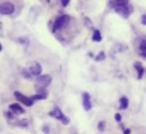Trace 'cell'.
I'll return each mask as SVG.
<instances>
[{
    "label": "cell",
    "instance_id": "1",
    "mask_svg": "<svg viewBox=\"0 0 146 134\" xmlns=\"http://www.w3.org/2000/svg\"><path fill=\"white\" fill-rule=\"evenodd\" d=\"M51 82H52V77L50 74H42L38 76L34 85L37 93L46 92V88L51 84Z\"/></svg>",
    "mask_w": 146,
    "mask_h": 134
},
{
    "label": "cell",
    "instance_id": "2",
    "mask_svg": "<svg viewBox=\"0 0 146 134\" xmlns=\"http://www.w3.org/2000/svg\"><path fill=\"white\" fill-rule=\"evenodd\" d=\"M70 21H71V17L68 15H61L57 16L53 22L52 32L56 33L58 31L64 29L70 23Z\"/></svg>",
    "mask_w": 146,
    "mask_h": 134
},
{
    "label": "cell",
    "instance_id": "3",
    "mask_svg": "<svg viewBox=\"0 0 146 134\" xmlns=\"http://www.w3.org/2000/svg\"><path fill=\"white\" fill-rule=\"evenodd\" d=\"M49 116L59 121L62 124L67 126L70 123V119L61 110V109L57 106H55L49 113Z\"/></svg>",
    "mask_w": 146,
    "mask_h": 134
},
{
    "label": "cell",
    "instance_id": "4",
    "mask_svg": "<svg viewBox=\"0 0 146 134\" xmlns=\"http://www.w3.org/2000/svg\"><path fill=\"white\" fill-rule=\"evenodd\" d=\"M113 8L115 9V12L121 15L124 18L129 17V15L133 12V7L128 3H124V4H116L114 5Z\"/></svg>",
    "mask_w": 146,
    "mask_h": 134
},
{
    "label": "cell",
    "instance_id": "5",
    "mask_svg": "<svg viewBox=\"0 0 146 134\" xmlns=\"http://www.w3.org/2000/svg\"><path fill=\"white\" fill-rule=\"evenodd\" d=\"M15 11V6L11 2H3L0 3V15H11Z\"/></svg>",
    "mask_w": 146,
    "mask_h": 134
},
{
    "label": "cell",
    "instance_id": "6",
    "mask_svg": "<svg viewBox=\"0 0 146 134\" xmlns=\"http://www.w3.org/2000/svg\"><path fill=\"white\" fill-rule=\"evenodd\" d=\"M14 96H15V98H16V100L18 102H20L21 103H22L23 105H25L27 107H32L33 105V103H34V102L33 101L31 97L30 98L27 97V96H25L24 94H22L20 92L15 91L14 92Z\"/></svg>",
    "mask_w": 146,
    "mask_h": 134
},
{
    "label": "cell",
    "instance_id": "7",
    "mask_svg": "<svg viewBox=\"0 0 146 134\" xmlns=\"http://www.w3.org/2000/svg\"><path fill=\"white\" fill-rule=\"evenodd\" d=\"M82 104L86 111H90L92 109V104L91 102V96L88 92L82 93Z\"/></svg>",
    "mask_w": 146,
    "mask_h": 134
},
{
    "label": "cell",
    "instance_id": "8",
    "mask_svg": "<svg viewBox=\"0 0 146 134\" xmlns=\"http://www.w3.org/2000/svg\"><path fill=\"white\" fill-rule=\"evenodd\" d=\"M29 73L31 74L32 76H39L41 75L42 73V66L38 63V62H34L33 63L30 67H29Z\"/></svg>",
    "mask_w": 146,
    "mask_h": 134
},
{
    "label": "cell",
    "instance_id": "9",
    "mask_svg": "<svg viewBox=\"0 0 146 134\" xmlns=\"http://www.w3.org/2000/svg\"><path fill=\"white\" fill-rule=\"evenodd\" d=\"M9 109L11 112H13L15 115H22L25 113V109L17 103H13L9 105Z\"/></svg>",
    "mask_w": 146,
    "mask_h": 134
},
{
    "label": "cell",
    "instance_id": "10",
    "mask_svg": "<svg viewBox=\"0 0 146 134\" xmlns=\"http://www.w3.org/2000/svg\"><path fill=\"white\" fill-rule=\"evenodd\" d=\"M48 97V93L46 92H40V93H36L34 95H33L31 97V98L33 99V102L36 101H39V100H45Z\"/></svg>",
    "mask_w": 146,
    "mask_h": 134
},
{
    "label": "cell",
    "instance_id": "11",
    "mask_svg": "<svg viewBox=\"0 0 146 134\" xmlns=\"http://www.w3.org/2000/svg\"><path fill=\"white\" fill-rule=\"evenodd\" d=\"M134 68H135V69L137 70V73H138V79L139 80L142 79L143 75L145 74V68H144L143 65L140 62H136L134 64Z\"/></svg>",
    "mask_w": 146,
    "mask_h": 134
},
{
    "label": "cell",
    "instance_id": "12",
    "mask_svg": "<svg viewBox=\"0 0 146 134\" xmlns=\"http://www.w3.org/2000/svg\"><path fill=\"white\" fill-rule=\"evenodd\" d=\"M139 55L143 58L146 59V39H143L140 42V44L139 47Z\"/></svg>",
    "mask_w": 146,
    "mask_h": 134
},
{
    "label": "cell",
    "instance_id": "13",
    "mask_svg": "<svg viewBox=\"0 0 146 134\" xmlns=\"http://www.w3.org/2000/svg\"><path fill=\"white\" fill-rule=\"evenodd\" d=\"M128 105H129V100L126 97H122L121 99H120V109L124 110L128 108Z\"/></svg>",
    "mask_w": 146,
    "mask_h": 134
},
{
    "label": "cell",
    "instance_id": "14",
    "mask_svg": "<svg viewBox=\"0 0 146 134\" xmlns=\"http://www.w3.org/2000/svg\"><path fill=\"white\" fill-rule=\"evenodd\" d=\"M92 41L94 42H100L102 40V35H101V32L98 29L94 30L93 34H92Z\"/></svg>",
    "mask_w": 146,
    "mask_h": 134
},
{
    "label": "cell",
    "instance_id": "15",
    "mask_svg": "<svg viewBox=\"0 0 146 134\" xmlns=\"http://www.w3.org/2000/svg\"><path fill=\"white\" fill-rule=\"evenodd\" d=\"M15 125L18 126V127H27V126H28V121L27 119H22L21 121H18Z\"/></svg>",
    "mask_w": 146,
    "mask_h": 134
},
{
    "label": "cell",
    "instance_id": "16",
    "mask_svg": "<svg viewBox=\"0 0 146 134\" xmlns=\"http://www.w3.org/2000/svg\"><path fill=\"white\" fill-rule=\"evenodd\" d=\"M4 115H5V117L7 118V120L8 121H11V120H14L15 119V114L13 113V112H11L10 110L9 111H8V112H5L4 113Z\"/></svg>",
    "mask_w": 146,
    "mask_h": 134
},
{
    "label": "cell",
    "instance_id": "17",
    "mask_svg": "<svg viewBox=\"0 0 146 134\" xmlns=\"http://www.w3.org/2000/svg\"><path fill=\"white\" fill-rule=\"evenodd\" d=\"M98 128L100 132H104V130L105 128V122L104 121H99L98 124Z\"/></svg>",
    "mask_w": 146,
    "mask_h": 134
},
{
    "label": "cell",
    "instance_id": "18",
    "mask_svg": "<svg viewBox=\"0 0 146 134\" xmlns=\"http://www.w3.org/2000/svg\"><path fill=\"white\" fill-rule=\"evenodd\" d=\"M104 58H105V55H104V53L102 51V52H100V53L98 55V56L96 57V61H103V60H104Z\"/></svg>",
    "mask_w": 146,
    "mask_h": 134
},
{
    "label": "cell",
    "instance_id": "19",
    "mask_svg": "<svg viewBox=\"0 0 146 134\" xmlns=\"http://www.w3.org/2000/svg\"><path fill=\"white\" fill-rule=\"evenodd\" d=\"M42 132H43V133H44V134L50 133V127H49V126H48V125H44V126L42 127Z\"/></svg>",
    "mask_w": 146,
    "mask_h": 134
},
{
    "label": "cell",
    "instance_id": "20",
    "mask_svg": "<svg viewBox=\"0 0 146 134\" xmlns=\"http://www.w3.org/2000/svg\"><path fill=\"white\" fill-rule=\"evenodd\" d=\"M22 75H23V77H25L26 79H28V80H30V79L32 78L31 74H30L29 72L26 71V70H24V71L22 72Z\"/></svg>",
    "mask_w": 146,
    "mask_h": 134
},
{
    "label": "cell",
    "instance_id": "21",
    "mask_svg": "<svg viewBox=\"0 0 146 134\" xmlns=\"http://www.w3.org/2000/svg\"><path fill=\"white\" fill-rule=\"evenodd\" d=\"M60 2H61V4L62 7H67L69 4L70 0H60Z\"/></svg>",
    "mask_w": 146,
    "mask_h": 134
},
{
    "label": "cell",
    "instance_id": "22",
    "mask_svg": "<svg viewBox=\"0 0 146 134\" xmlns=\"http://www.w3.org/2000/svg\"><path fill=\"white\" fill-rule=\"evenodd\" d=\"M115 121H118V122H120L121 121V115H120V114H115Z\"/></svg>",
    "mask_w": 146,
    "mask_h": 134
},
{
    "label": "cell",
    "instance_id": "23",
    "mask_svg": "<svg viewBox=\"0 0 146 134\" xmlns=\"http://www.w3.org/2000/svg\"><path fill=\"white\" fill-rule=\"evenodd\" d=\"M141 23L143 25H145L146 26V14L142 15V17H141Z\"/></svg>",
    "mask_w": 146,
    "mask_h": 134
},
{
    "label": "cell",
    "instance_id": "24",
    "mask_svg": "<svg viewBox=\"0 0 146 134\" xmlns=\"http://www.w3.org/2000/svg\"><path fill=\"white\" fill-rule=\"evenodd\" d=\"M123 133L124 134H131V130H130L129 128H127V129H125V130H124Z\"/></svg>",
    "mask_w": 146,
    "mask_h": 134
},
{
    "label": "cell",
    "instance_id": "25",
    "mask_svg": "<svg viewBox=\"0 0 146 134\" xmlns=\"http://www.w3.org/2000/svg\"><path fill=\"white\" fill-rule=\"evenodd\" d=\"M2 50H3V45H2V44L0 43V52L2 51Z\"/></svg>",
    "mask_w": 146,
    "mask_h": 134
},
{
    "label": "cell",
    "instance_id": "26",
    "mask_svg": "<svg viewBox=\"0 0 146 134\" xmlns=\"http://www.w3.org/2000/svg\"><path fill=\"white\" fill-rule=\"evenodd\" d=\"M1 28H2V22L0 21V29H1Z\"/></svg>",
    "mask_w": 146,
    "mask_h": 134
}]
</instances>
